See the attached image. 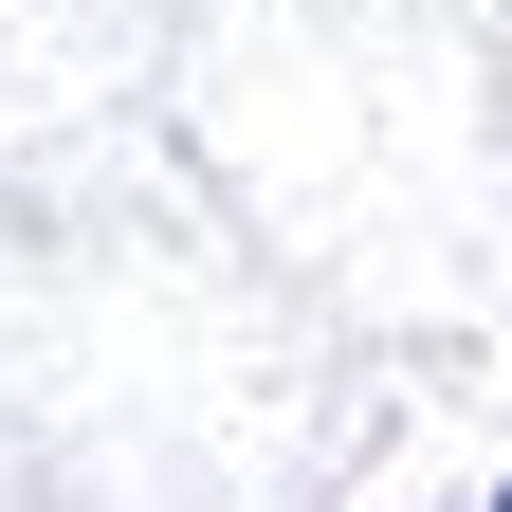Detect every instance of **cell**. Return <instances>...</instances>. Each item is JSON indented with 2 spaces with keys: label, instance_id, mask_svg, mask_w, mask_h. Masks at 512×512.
I'll return each mask as SVG.
<instances>
[{
  "label": "cell",
  "instance_id": "6da1fadb",
  "mask_svg": "<svg viewBox=\"0 0 512 512\" xmlns=\"http://www.w3.org/2000/svg\"><path fill=\"white\" fill-rule=\"evenodd\" d=\"M476 512H512V476H494V494H476Z\"/></svg>",
  "mask_w": 512,
  "mask_h": 512
}]
</instances>
